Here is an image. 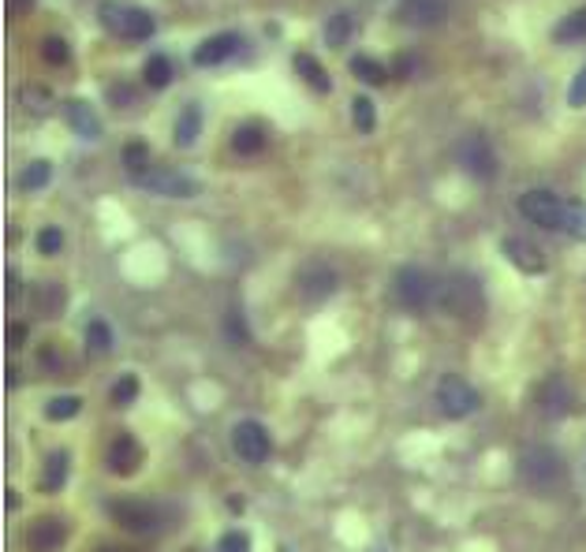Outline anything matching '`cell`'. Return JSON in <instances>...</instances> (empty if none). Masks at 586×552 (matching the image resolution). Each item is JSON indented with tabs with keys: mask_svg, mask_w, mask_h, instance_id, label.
I'll use <instances>...</instances> for the list:
<instances>
[{
	"mask_svg": "<svg viewBox=\"0 0 586 552\" xmlns=\"http://www.w3.org/2000/svg\"><path fill=\"white\" fill-rule=\"evenodd\" d=\"M120 161H124V169L127 176H139L146 169H153V161H150V146L142 142V138H131V142L120 150Z\"/></svg>",
	"mask_w": 586,
	"mask_h": 552,
	"instance_id": "25",
	"label": "cell"
},
{
	"mask_svg": "<svg viewBox=\"0 0 586 552\" xmlns=\"http://www.w3.org/2000/svg\"><path fill=\"white\" fill-rule=\"evenodd\" d=\"M102 552H120V549H102Z\"/></svg>",
	"mask_w": 586,
	"mask_h": 552,
	"instance_id": "43",
	"label": "cell"
},
{
	"mask_svg": "<svg viewBox=\"0 0 586 552\" xmlns=\"http://www.w3.org/2000/svg\"><path fill=\"white\" fill-rule=\"evenodd\" d=\"M520 478L534 492H553L564 481V463L553 448H526L520 456Z\"/></svg>",
	"mask_w": 586,
	"mask_h": 552,
	"instance_id": "3",
	"label": "cell"
},
{
	"mask_svg": "<svg viewBox=\"0 0 586 552\" xmlns=\"http://www.w3.org/2000/svg\"><path fill=\"white\" fill-rule=\"evenodd\" d=\"M396 19L407 26H441L448 19V0H399Z\"/></svg>",
	"mask_w": 586,
	"mask_h": 552,
	"instance_id": "14",
	"label": "cell"
},
{
	"mask_svg": "<svg viewBox=\"0 0 586 552\" xmlns=\"http://www.w3.org/2000/svg\"><path fill=\"white\" fill-rule=\"evenodd\" d=\"M19 102H23V108L26 113H34V116H45L49 113V105H53V94L45 91V86H23L19 91Z\"/></svg>",
	"mask_w": 586,
	"mask_h": 552,
	"instance_id": "32",
	"label": "cell"
},
{
	"mask_svg": "<svg viewBox=\"0 0 586 552\" xmlns=\"http://www.w3.org/2000/svg\"><path fill=\"white\" fill-rule=\"evenodd\" d=\"M26 552H61L67 541V522L56 516H45L26 527Z\"/></svg>",
	"mask_w": 586,
	"mask_h": 552,
	"instance_id": "12",
	"label": "cell"
},
{
	"mask_svg": "<svg viewBox=\"0 0 586 552\" xmlns=\"http://www.w3.org/2000/svg\"><path fill=\"white\" fill-rule=\"evenodd\" d=\"M568 105H572V108H586V67L572 78V86H568Z\"/></svg>",
	"mask_w": 586,
	"mask_h": 552,
	"instance_id": "39",
	"label": "cell"
},
{
	"mask_svg": "<svg viewBox=\"0 0 586 552\" xmlns=\"http://www.w3.org/2000/svg\"><path fill=\"white\" fill-rule=\"evenodd\" d=\"M31 4L34 0H12V15H26L31 12Z\"/></svg>",
	"mask_w": 586,
	"mask_h": 552,
	"instance_id": "42",
	"label": "cell"
},
{
	"mask_svg": "<svg viewBox=\"0 0 586 552\" xmlns=\"http://www.w3.org/2000/svg\"><path fill=\"white\" fill-rule=\"evenodd\" d=\"M232 452H236L247 467H262V463L273 456L269 429L262 426V422H254V418L236 422V429H232Z\"/></svg>",
	"mask_w": 586,
	"mask_h": 552,
	"instance_id": "8",
	"label": "cell"
},
{
	"mask_svg": "<svg viewBox=\"0 0 586 552\" xmlns=\"http://www.w3.org/2000/svg\"><path fill=\"white\" fill-rule=\"evenodd\" d=\"M199 135H202V108L183 105V113L175 116V127H172V142L180 146V150H191V146L199 142Z\"/></svg>",
	"mask_w": 586,
	"mask_h": 552,
	"instance_id": "19",
	"label": "cell"
},
{
	"mask_svg": "<svg viewBox=\"0 0 586 552\" xmlns=\"http://www.w3.org/2000/svg\"><path fill=\"white\" fill-rule=\"evenodd\" d=\"M351 75L359 78V83H366V86H385L388 83V67L385 64H377L374 56H351Z\"/></svg>",
	"mask_w": 586,
	"mask_h": 552,
	"instance_id": "23",
	"label": "cell"
},
{
	"mask_svg": "<svg viewBox=\"0 0 586 552\" xmlns=\"http://www.w3.org/2000/svg\"><path fill=\"white\" fill-rule=\"evenodd\" d=\"M564 210H568V202L561 199V194L545 191V187H531V191L520 199V213L526 216L531 224H539V229H553L561 232L564 224Z\"/></svg>",
	"mask_w": 586,
	"mask_h": 552,
	"instance_id": "9",
	"label": "cell"
},
{
	"mask_svg": "<svg viewBox=\"0 0 586 552\" xmlns=\"http://www.w3.org/2000/svg\"><path fill=\"white\" fill-rule=\"evenodd\" d=\"M351 34H355V15L351 12L329 15V23H326V45L329 49H344L351 42Z\"/></svg>",
	"mask_w": 586,
	"mask_h": 552,
	"instance_id": "24",
	"label": "cell"
},
{
	"mask_svg": "<svg viewBox=\"0 0 586 552\" xmlns=\"http://www.w3.org/2000/svg\"><path fill=\"white\" fill-rule=\"evenodd\" d=\"M105 31L124 38V42H146L153 34V15L139 4H120V0H102L97 8Z\"/></svg>",
	"mask_w": 586,
	"mask_h": 552,
	"instance_id": "1",
	"label": "cell"
},
{
	"mask_svg": "<svg viewBox=\"0 0 586 552\" xmlns=\"http://www.w3.org/2000/svg\"><path fill=\"white\" fill-rule=\"evenodd\" d=\"M67 467H72V459H67L64 448L49 452L45 470H42V489H45V492H61L64 481H67Z\"/></svg>",
	"mask_w": 586,
	"mask_h": 552,
	"instance_id": "21",
	"label": "cell"
},
{
	"mask_svg": "<svg viewBox=\"0 0 586 552\" xmlns=\"http://www.w3.org/2000/svg\"><path fill=\"white\" fill-rule=\"evenodd\" d=\"M337 284H340V276H337V269L329 262H307L299 269V295L307 302L329 299V295L337 291Z\"/></svg>",
	"mask_w": 586,
	"mask_h": 552,
	"instance_id": "11",
	"label": "cell"
},
{
	"mask_svg": "<svg viewBox=\"0 0 586 552\" xmlns=\"http://www.w3.org/2000/svg\"><path fill=\"white\" fill-rule=\"evenodd\" d=\"M556 42H583L586 38V8H575V12H568L556 23V31H553Z\"/></svg>",
	"mask_w": 586,
	"mask_h": 552,
	"instance_id": "28",
	"label": "cell"
},
{
	"mask_svg": "<svg viewBox=\"0 0 586 552\" xmlns=\"http://www.w3.org/2000/svg\"><path fill=\"white\" fill-rule=\"evenodd\" d=\"M19 269H8V302H19Z\"/></svg>",
	"mask_w": 586,
	"mask_h": 552,
	"instance_id": "41",
	"label": "cell"
},
{
	"mask_svg": "<svg viewBox=\"0 0 586 552\" xmlns=\"http://www.w3.org/2000/svg\"><path fill=\"white\" fill-rule=\"evenodd\" d=\"M113 329L105 318H90L86 321V348H90L94 354H109L113 351Z\"/></svg>",
	"mask_w": 586,
	"mask_h": 552,
	"instance_id": "27",
	"label": "cell"
},
{
	"mask_svg": "<svg viewBox=\"0 0 586 552\" xmlns=\"http://www.w3.org/2000/svg\"><path fill=\"white\" fill-rule=\"evenodd\" d=\"M456 164H460L467 176H475V180H497V169H501L493 142L486 135H464L460 142H456Z\"/></svg>",
	"mask_w": 586,
	"mask_h": 552,
	"instance_id": "5",
	"label": "cell"
},
{
	"mask_svg": "<svg viewBox=\"0 0 586 552\" xmlns=\"http://www.w3.org/2000/svg\"><path fill=\"white\" fill-rule=\"evenodd\" d=\"M561 232H564V235H572V240L586 243V202H568V210H564Z\"/></svg>",
	"mask_w": 586,
	"mask_h": 552,
	"instance_id": "31",
	"label": "cell"
},
{
	"mask_svg": "<svg viewBox=\"0 0 586 552\" xmlns=\"http://www.w3.org/2000/svg\"><path fill=\"white\" fill-rule=\"evenodd\" d=\"M79 411H83V400L79 396H56V400H49L45 418L49 422H67V418H75Z\"/></svg>",
	"mask_w": 586,
	"mask_h": 552,
	"instance_id": "33",
	"label": "cell"
},
{
	"mask_svg": "<svg viewBox=\"0 0 586 552\" xmlns=\"http://www.w3.org/2000/svg\"><path fill=\"white\" fill-rule=\"evenodd\" d=\"M49 180H53V164L31 161L23 169V176H19V191H42V187H49Z\"/></svg>",
	"mask_w": 586,
	"mask_h": 552,
	"instance_id": "29",
	"label": "cell"
},
{
	"mask_svg": "<svg viewBox=\"0 0 586 552\" xmlns=\"http://www.w3.org/2000/svg\"><path fill=\"white\" fill-rule=\"evenodd\" d=\"M142 459H146V452L139 440L131 437V433H120V437L109 445V456H105V463H109V470L116 478H131V475H139V467H142Z\"/></svg>",
	"mask_w": 586,
	"mask_h": 552,
	"instance_id": "13",
	"label": "cell"
},
{
	"mask_svg": "<svg viewBox=\"0 0 586 552\" xmlns=\"http://www.w3.org/2000/svg\"><path fill=\"white\" fill-rule=\"evenodd\" d=\"M393 288H396V302L407 310H426L434 302H441V280L429 269H423V265H404L396 273Z\"/></svg>",
	"mask_w": 586,
	"mask_h": 552,
	"instance_id": "2",
	"label": "cell"
},
{
	"mask_svg": "<svg viewBox=\"0 0 586 552\" xmlns=\"http://www.w3.org/2000/svg\"><path fill=\"white\" fill-rule=\"evenodd\" d=\"M239 45H243V38H239L236 31H221V34L206 38V42L194 49L191 61L199 64V67H217V64H224V61H232V56L239 53Z\"/></svg>",
	"mask_w": 586,
	"mask_h": 552,
	"instance_id": "16",
	"label": "cell"
},
{
	"mask_svg": "<svg viewBox=\"0 0 586 552\" xmlns=\"http://www.w3.org/2000/svg\"><path fill=\"white\" fill-rule=\"evenodd\" d=\"M437 407H441L445 418H471V414L478 411V403H482V396H478V389L467 378H456V373H448V378L437 381Z\"/></svg>",
	"mask_w": 586,
	"mask_h": 552,
	"instance_id": "6",
	"label": "cell"
},
{
	"mask_svg": "<svg viewBox=\"0 0 586 552\" xmlns=\"http://www.w3.org/2000/svg\"><path fill=\"white\" fill-rule=\"evenodd\" d=\"M217 552H251V538L243 534V530H228V534L217 541Z\"/></svg>",
	"mask_w": 586,
	"mask_h": 552,
	"instance_id": "37",
	"label": "cell"
},
{
	"mask_svg": "<svg viewBox=\"0 0 586 552\" xmlns=\"http://www.w3.org/2000/svg\"><path fill=\"white\" fill-rule=\"evenodd\" d=\"M131 183L142 187V191H150V194H158V199H194V194L202 191L199 180H191L188 172L161 169V164H153V169L131 176Z\"/></svg>",
	"mask_w": 586,
	"mask_h": 552,
	"instance_id": "4",
	"label": "cell"
},
{
	"mask_svg": "<svg viewBox=\"0 0 586 552\" xmlns=\"http://www.w3.org/2000/svg\"><path fill=\"white\" fill-rule=\"evenodd\" d=\"M135 396H139V378H135V373H124V378L113 384V403L116 407H127V403H135Z\"/></svg>",
	"mask_w": 586,
	"mask_h": 552,
	"instance_id": "34",
	"label": "cell"
},
{
	"mask_svg": "<svg viewBox=\"0 0 586 552\" xmlns=\"http://www.w3.org/2000/svg\"><path fill=\"white\" fill-rule=\"evenodd\" d=\"M393 72H396V78H415L418 72H423V61H418L415 53H404L399 61L393 64Z\"/></svg>",
	"mask_w": 586,
	"mask_h": 552,
	"instance_id": "38",
	"label": "cell"
},
{
	"mask_svg": "<svg viewBox=\"0 0 586 552\" xmlns=\"http://www.w3.org/2000/svg\"><path fill=\"white\" fill-rule=\"evenodd\" d=\"M539 403H542V411L550 414V418H564V414H572V407H575V392H572L568 378H561V373L545 378L542 389H539Z\"/></svg>",
	"mask_w": 586,
	"mask_h": 552,
	"instance_id": "17",
	"label": "cell"
},
{
	"mask_svg": "<svg viewBox=\"0 0 586 552\" xmlns=\"http://www.w3.org/2000/svg\"><path fill=\"white\" fill-rule=\"evenodd\" d=\"M232 150L243 153V157H254L266 150V127L262 124H239L236 131H232Z\"/></svg>",
	"mask_w": 586,
	"mask_h": 552,
	"instance_id": "20",
	"label": "cell"
},
{
	"mask_svg": "<svg viewBox=\"0 0 586 552\" xmlns=\"http://www.w3.org/2000/svg\"><path fill=\"white\" fill-rule=\"evenodd\" d=\"M42 56H45L49 64L61 67V64H67V56H72V53H67V45L61 42V38H45V42H42Z\"/></svg>",
	"mask_w": 586,
	"mask_h": 552,
	"instance_id": "36",
	"label": "cell"
},
{
	"mask_svg": "<svg viewBox=\"0 0 586 552\" xmlns=\"http://www.w3.org/2000/svg\"><path fill=\"white\" fill-rule=\"evenodd\" d=\"M501 251H504V258L512 262L520 273H526V276H542L545 269H550L545 254L531 240H523V235H508V240L501 243Z\"/></svg>",
	"mask_w": 586,
	"mask_h": 552,
	"instance_id": "15",
	"label": "cell"
},
{
	"mask_svg": "<svg viewBox=\"0 0 586 552\" xmlns=\"http://www.w3.org/2000/svg\"><path fill=\"white\" fill-rule=\"evenodd\" d=\"M441 307L456 318H478L482 314V288H478L475 276L456 273L441 280Z\"/></svg>",
	"mask_w": 586,
	"mask_h": 552,
	"instance_id": "7",
	"label": "cell"
},
{
	"mask_svg": "<svg viewBox=\"0 0 586 552\" xmlns=\"http://www.w3.org/2000/svg\"><path fill=\"white\" fill-rule=\"evenodd\" d=\"M64 120L75 135L83 138V142H97V138H102V120H97V113L86 102H67Z\"/></svg>",
	"mask_w": 586,
	"mask_h": 552,
	"instance_id": "18",
	"label": "cell"
},
{
	"mask_svg": "<svg viewBox=\"0 0 586 552\" xmlns=\"http://www.w3.org/2000/svg\"><path fill=\"white\" fill-rule=\"evenodd\" d=\"M142 78H146V86H153V91H164V86L172 83V61L164 53H153L142 67Z\"/></svg>",
	"mask_w": 586,
	"mask_h": 552,
	"instance_id": "26",
	"label": "cell"
},
{
	"mask_svg": "<svg viewBox=\"0 0 586 552\" xmlns=\"http://www.w3.org/2000/svg\"><path fill=\"white\" fill-rule=\"evenodd\" d=\"M109 516L116 527L127 530V534H153V530H161V511L153 505H146V500H135V497L113 500Z\"/></svg>",
	"mask_w": 586,
	"mask_h": 552,
	"instance_id": "10",
	"label": "cell"
},
{
	"mask_svg": "<svg viewBox=\"0 0 586 552\" xmlns=\"http://www.w3.org/2000/svg\"><path fill=\"white\" fill-rule=\"evenodd\" d=\"M291 64H296V72H299L302 78H307V83L315 86L318 94H329V91H333V83H329V72L318 64V56H310V53H296V61H291Z\"/></svg>",
	"mask_w": 586,
	"mask_h": 552,
	"instance_id": "22",
	"label": "cell"
},
{
	"mask_svg": "<svg viewBox=\"0 0 586 552\" xmlns=\"http://www.w3.org/2000/svg\"><path fill=\"white\" fill-rule=\"evenodd\" d=\"M351 120H355V131H363V135H370L377 127V108L366 94H359L355 102H351Z\"/></svg>",
	"mask_w": 586,
	"mask_h": 552,
	"instance_id": "30",
	"label": "cell"
},
{
	"mask_svg": "<svg viewBox=\"0 0 586 552\" xmlns=\"http://www.w3.org/2000/svg\"><path fill=\"white\" fill-rule=\"evenodd\" d=\"M38 251H42L45 254V258H53V254H61L64 251V232L61 229H56V224H49V229H42V232H38Z\"/></svg>",
	"mask_w": 586,
	"mask_h": 552,
	"instance_id": "35",
	"label": "cell"
},
{
	"mask_svg": "<svg viewBox=\"0 0 586 552\" xmlns=\"http://www.w3.org/2000/svg\"><path fill=\"white\" fill-rule=\"evenodd\" d=\"M109 102H113V105H135V91H131V86H113V91H109Z\"/></svg>",
	"mask_w": 586,
	"mask_h": 552,
	"instance_id": "40",
	"label": "cell"
}]
</instances>
